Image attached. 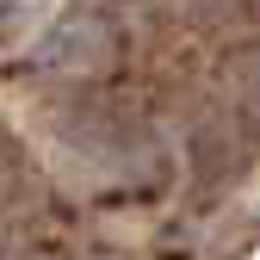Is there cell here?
<instances>
[{
	"mask_svg": "<svg viewBox=\"0 0 260 260\" xmlns=\"http://www.w3.org/2000/svg\"><path fill=\"white\" fill-rule=\"evenodd\" d=\"M112 56H118V38H112V25L100 13H69V19H56L38 50H31V62L50 75H69V81H87V75H106L112 69Z\"/></svg>",
	"mask_w": 260,
	"mask_h": 260,
	"instance_id": "cell-1",
	"label": "cell"
},
{
	"mask_svg": "<svg viewBox=\"0 0 260 260\" xmlns=\"http://www.w3.org/2000/svg\"><path fill=\"white\" fill-rule=\"evenodd\" d=\"M242 106H248V118L260 124V50L248 56V69H242Z\"/></svg>",
	"mask_w": 260,
	"mask_h": 260,
	"instance_id": "cell-2",
	"label": "cell"
}]
</instances>
